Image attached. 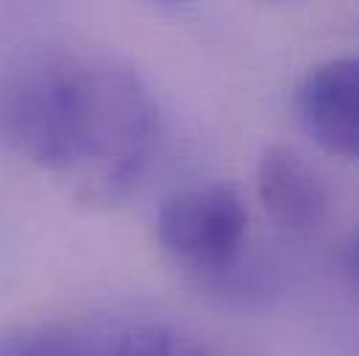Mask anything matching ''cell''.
Here are the masks:
<instances>
[{
    "instance_id": "1",
    "label": "cell",
    "mask_w": 359,
    "mask_h": 356,
    "mask_svg": "<svg viewBox=\"0 0 359 356\" xmlns=\"http://www.w3.org/2000/svg\"><path fill=\"white\" fill-rule=\"evenodd\" d=\"M0 137L84 203H117L145 176L159 109L140 73L103 50H53L0 87Z\"/></svg>"
},
{
    "instance_id": "2",
    "label": "cell",
    "mask_w": 359,
    "mask_h": 356,
    "mask_svg": "<svg viewBox=\"0 0 359 356\" xmlns=\"http://www.w3.org/2000/svg\"><path fill=\"white\" fill-rule=\"evenodd\" d=\"M248 234V209L229 184H192L165 198L156 214V237L181 265L223 273L237 265Z\"/></svg>"
},
{
    "instance_id": "3",
    "label": "cell",
    "mask_w": 359,
    "mask_h": 356,
    "mask_svg": "<svg viewBox=\"0 0 359 356\" xmlns=\"http://www.w3.org/2000/svg\"><path fill=\"white\" fill-rule=\"evenodd\" d=\"M298 114L318 148L359 162V56L315 64L298 87Z\"/></svg>"
},
{
    "instance_id": "4",
    "label": "cell",
    "mask_w": 359,
    "mask_h": 356,
    "mask_svg": "<svg viewBox=\"0 0 359 356\" xmlns=\"http://www.w3.org/2000/svg\"><path fill=\"white\" fill-rule=\"evenodd\" d=\"M257 198L270 220L287 234H312L329 209L323 178L295 151L273 145L257 165Z\"/></svg>"
},
{
    "instance_id": "5",
    "label": "cell",
    "mask_w": 359,
    "mask_h": 356,
    "mask_svg": "<svg viewBox=\"0 0 359 356\" xmlns=\"http://www.w3.org/2000/svg\"><path fill=\"white\" fill-rule=\"evenodd\" d=\"M106 356H217L198 337L173 326H137L114 340Z\"/></svg>"
},
{
    "instance_id": "6",
    "label": "cell",
    "mask_w": 359,
    "mask_h": 356,
    "mask_svg": "<svg viewBox=\"0 0 359 356\" xmlns=\"http://www.w3.org/2000/svg\"><path fill=\"white\" fill-rule=\"evenodd\" d=\"M0 356H106L65 329H20L0 337Z\"/></svg>"
},
{
    "instance_id": "7",
    "label": "cell",
    "mask_w": 359,
    "mask_h": 356,
    "mask_svg": "<svg viewBox=\"0 0 359 356\" xmlns=\"http://www.w3.org/2000/svg\"><path fill=\"white\" fill-rule=\"evenodd\" d=\"M343 270L348 275V281L359 289V226L348 234L346 248H343Z\"/></svg>"
}]
</instances>
